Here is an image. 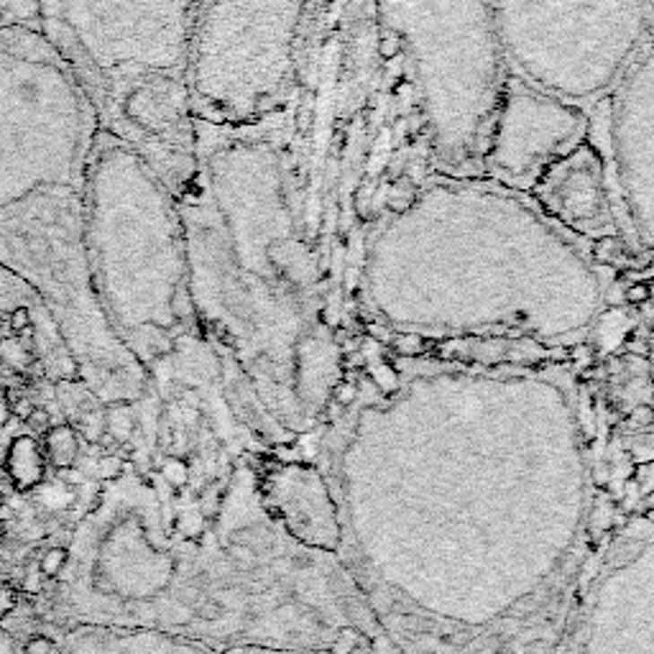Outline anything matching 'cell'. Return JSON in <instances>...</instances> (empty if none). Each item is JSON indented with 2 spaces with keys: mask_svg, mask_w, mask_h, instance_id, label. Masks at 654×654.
<instances>
[{
  "mask_svg": "<svg viewBox=\"0 0 654 654\" xmlns=\"http://www.w3.org/2000/svg\"><path fill=\"white\" fill-rule=\"evenodd\" d=\"M276 131L307 284L348 348L373 235L437 174L412 69L373 0H315Z\"/></svg>",
  "mask_w": 654,
  "mask_h": 654,
  "instance_id": "6da1fadb",
  "label": "cell"
},
{
  "mask_svg": "<svg viewBox=\"0 0 654 654\" xmlns=\"http://www.w3.org/2000/svg\"><path fill=\"white\" fill-rule=\"evenodd\" d=\"M598 269L521 192L435 174L373 235L358 319L404 345L511 343L560 351L604 318Z\"/></svg>",
  "mask_w": 654,
  "mask_h": 654,
  "instance_id": "7a4b0ae2",
  "label": "cell"
},
{
  "mask_svg": "<svg viewBox=\"0 0 654 654\" xmlns=\"http://www.w3.org/2000/svg\"><path fill=\"white\" fill-rule=\"evenodd\" d=\"M197 164L174 195L185 228L189 300L213 351L294 432L343 384L348 348L325 325L286 210L276 113L251 126L195 118Z\"/></svg>",
  "mask_w": 654,
  "mask_h": 654,
  "instance_id": "3957f363",
  "label": "cell"
},
{
  "mask_svg": "<svg viewBox=\"0 0 654 654\" xmlns=\"http://www.w3.org/2000/svg\"><path fill=\"white\" fill-rule=\"evenodd\" d=\"M100 118L39 29H0V266L39 294L83 384L144 397L149 371L102 315L84 256V189Z\"/></svg>",
  "mask_w": 654,
  "mask_h": 654,
  "instance_id": "277c9868",
  "label": "cell"
},
{
  "mask_svg": "<svg viewBox=\"0 0 654 654\" xmlns=\"http://www.w3.org/2000/svg\"><path fill=\"white\" fill-rule=\"evenodd\" d=\"M84 256L102 315L146 371L200 330L177 200L141 153L102 128L84 189Z\"/></svg>",
  "mask_w": 654,
  "mask_h": 654,
  "instance_id": "5b68a950",
  "label": "cell"
},
{
  "mask_svg": "<svg viewBox=\"0 0 654 654\" xmlns=\"http://www.w3.org/2000/svg\"><path fill=\"white\" fill-rule=\"evenodd\" d=\"M406 57L432 138L437 174L481 177L478 159L506 80L488 0H373Z\"/></svg>",
  "mask_w": 654,
  "mask_h": 654,
  "instance_id": "8992f818",
  "label": "cell"
},
{
  "mask_svg": "<svg viewBox=\"0 0 654 654\" xmlns=\"http://www.w3.org/2000/svg\"><path fill=\"white\" fill-rule=\"evenodd\" d=\"M506 72L590 110L652 41L654 0H488Z\"/></svg>",
  "mask_w": 654,
  "mask_h": 654,
  "instance_id": "52a82bcc",
  "label": "cell"
},
{
  "mask_svg": "<svg viewBox=\"0 0 654 654\" xmlns=\"http://www.w3.org/2000/svg\"><path fill=\"white\" fill-rule=\"evenodd\" d=\"M315 0H202L187 44L192 113L207 126H251L284 108Z\"/></svg>",
  "mask_w": 654,
  "mask_h": 654,
  "instance_id": "ba28073f",
  "label": "cell"
},
{
  "mask_svg": "<svg viewBox=\"0 0 654 654\" xmlns=\"http://www.w3.org/2000/svg\"><path fill=\"white\" fill-rule=\"evenodd\" d=\"M202 0H39V31L98 102L141 74L185 77Z\"/></svg>",
  "mask_w": 654,
  "mask_h": 654,
  "instance_id": "9c48e42d",
  "label": "cell"
},
{
  "mask_svg": "<svg viewBox=\"0 0 654 654\" xmlns=\"http://www.w3.org/2000/svg\"><path fill=\"white\" fill-rule=\"evenodd\" d=\"M588 134V110L545 95L506 72L484 134L481 177L514 192H529L539 174L586 144Z\"/></svg>",
  "mask_w": 654,
  "mask_h": 654,
  "instance_id": "30bf717a",
  "label": "cell"
},
{
  "mask_svg": "<svg viewBox=\"0 0 654 654\" xmlns=\"http://www.w3.org/2000/svg\"><path fill=\"white\" fill-rule=\"evenodd\" d=\"M100 128L128 144L177 195L197 164L195 113L185 77L141 74L98 102Z\"/></svg>",
  "mask_w": 654,
  "mask_h": 654,
  "instance_id": "8fae6325",
  "label": "cell"
},
{
  "mask_svg": "<svg viewBox=\"0 0 654 654\" xmlns=\"http://www.w3.org/2000/svg\"><path fill=\"white\" fill-rule=\"evenodd\" d=\"M608 138L606 164L634 246L647 258L654 222V59L647 41L606 98Z\"/></svg>",
  "mask_w": 654,
  "mask_h": 654,
  "instance_id": "7c38bea8",
  "label": "cell"
},
{
  "mask_svg": "<svg viewBox=\"0 0 654 654\" xmlns=\"http://www.w3.org/2000/svg\"><path fill=\"white\" fill-rule=\"evenodd\" d=\"M542 215L553 220L568 235L583 238H629L632 231L614 197L604 156L586 144L553 161L529 189ZM637 249V246H634Z\"/></svg>",
  "mask_w": 654,
  "mask_h": 654,
  "instance_id": "4fadbf2b",
  "label": "cell"
},
{
  "mask_svg": "<svg viewBox=\"0 0 654 654\" xmlns=\"http://www.w3.org/2000/svg\"><path fill=\"white\" fill-rule=\"evenodd\" d=\"M34 379L80 376L39 294L0 266V388Z\"/></svg>",
  "mask_w": 654,
  "mask_h": 654,
  "instance_id": "5bb4252c",
  "label": "cell"
},
{
  "mask_svg": "<svg viewBox=\"0 0 654 654\" xmlns=\"http://www.w3.org/2000/svg\"><path fill=\"white\" fill-rule=\"evenodd\" d=\"M5 473L16 491H31L44 481V453L34 437H16L5 453Z\"/></svg>",
  "mask_w": 654,
  "mask_h": 654,
  "instance_id": "9a60e30c",
  "label": "cell"
},
{
  "mask_svg": "<svg viewBox=\"0 0 654 654\" xmlns=\"http://www.w3.org/2000/svg\"><path fill=\"white\" fill-rule=\"evenodd\" d=\"M80 455V440L77 432L69 427V424H59V427H51L47 432V458L51 460V466L59 470H67L74 466Z\"/></svg>",
  "mask_w": 654,
  "mask_h": 654,
  "instance_id": "2e32d148",
  "label": "cell"
},
{
  "mask_svg": "<svg viewBox=\"0 0 654 654\" xmlns=\"http://www.w3.org/2000/svg\"><path fill=\"white\" fill-rule=\"evenodd\" d=\"M39 29V0H0V29Z\"/></svg>",
  "mask_w": 654,
  "mask_h": 654,
  "instance_id": "e0dca14e",
  "label": "cell"
},
{
  "mask_svg": "<svg viewBox=\"0 0 654 654\" xmlns=\"http://www.w3.org/2000/svg\"><path fill=\"white\" fill-rule=\"evenodd\" d=\"M65 565H67V550H65V547H51V550H47L44 557L39 560V571L44 575V580L57 578Z\"/></svg>",
  "mask_w": 654,
  "mask_h": 654,
  "instance_id": "ac0fdd59",
  "label": "cell"
},
{
  "mask_svg": "<svg viewBox=\"0 0 654 654\" xmlns=\"http://www.w3.org/2000/svg\"><path fill=\"white\" fill-rule=\"evenodd\" d=\"M123 473V460L118 455H102L100 463H98V475L102 481H113Z\"/></svg>",
  "mask_w": 654,
  "mask_h": 654,
  "instance_id": "d6986e66",
  "label": "cell"
},
{
  "mask_svg": "<svg viewBox=\"0 0 654 654\" xmlns=\"http://www.w3.org/2000/svg\"><path fill=\"white\" fill-rule=\"evenodd\" d=\"M358 641H361V634L358 632H353V629H345V632H340L337 639L333 641V647H330V652L333 654H351L355 647H358Z\"/></svg>",
  "mask_w": 654,
  "mask_h": 654,
  "instance_id": "ffe728a7",
  "label": "cell"
},
{
  "mask_svg": "<svg viewBox=\"0 0 654 654\" xmlns=\"http://www.w3.org/2000/svg\"><path fill=\"white\" fill-rule=\"evenodd\" d=\"M41 586H44V575L39 571V565H31L26 575H23V583H21V590L26 593V596H36V593H41Z\"/></svg>",
  "mask_w": 654,
  "mask_h": 654,
  "instance_id": "44dd1931",
  "label": "cell"
},
{
  "mask_svg": "<svg viewBox=\"0 0 654 654\" xmlns=\"http://www.w3.org/2000/svg\"><path fill=\"white\" fill-rule=\"evenodd\" d=\"M23 654H62V652H59V647H57L49 637H34L26 647H23Z\"/></svg>",
  "mask_w": 654,
  "mask_h": 654,
  "instance_id": "7402d4cb",
  "label": "cell"
},
{
  "mask_svg": "<svg viewBox=\"0 0 654 654\" xmlns=\"http://www.w3.org/2000/svg\"><path fill=\"white\" fill-rule=\"evenodd\" d=\"M18 606V590L11 586H0V621L5 619Z\"/></svg>",
  "mask_w": 654,
  "mask_h": 654,
  "instance_id": "603a6c76",
  "label": "cell"
},
{
  "mask_svg": "<svg viewBox=\"0 0 654 654\" xmlns=\"http://www.w3.org/2000/svg\"><path fill=\"white\" fill-rule=\"evenodd\" d=\"M26 424H29L34 432H39V435H47V432L51 430L49 414H47L44 409H31V414L26 417Z\"/></svg>",
  "mask_w": 654,
  "mask_h": 654,
  "instance_id": "cb8c5ba5",
  "label": "cell"
},
{
  "mask_svg": "<svg viewBox=\"0 0 654 654\" xmlns=\"http://www.w3.org/2000/svg\"><path fill=\"white\" fill-rule=\"evenodd\" d=\"M371 652L373 654H397V650H394V644L388 641V637H384V634H376V637H373V647H371Z\"/></svg>",
  "mask_w": 654,
  "mask_h": 654,
  "instance_id": "d4e9b609",
  "label": "cell"
},
{
  "mask_svg": "<svg viewBox=\"0 0 654 654\" xmlns=\"http://www.w3.org/2000/svg\"><path fill=\"white\" fill-rule=\"evenodd\" d=\"M0 654H13V637L3 626H0Z\"/></svg>",
  "mask_w": 654,
  "mask_h": 654,
  "instance_id": "484cf974",
  "label": "cell"
},
{
  "mask_svg": "<svg viewBox=\"0 0 654 654\" xmlns=\"http://www.w3.org/2000/svg\"><path fill=\"white\" fill-rule=\"evenodd\" d=\"M351 654H373V652H371L369 647H355V650H353Z\"/></svg>",
  "mask_w": 654,
  "mask_h": 654,
  "instance_id": "4316f807",
  "label": "cell"
},
{
  "mask_svg": "<svg viewBox=\"0 0 654 654\" xmlns=\"http://www.w3.org/2000/svg\"><path fill=\"white\" fill-rule=\"evenodd\" d=\"M3 539H5V524L0 521V545H3Z\"/></svg>",
  "mask_w": 654,
  "mask_h": 654,
  "instance_id": "83f0119b",
  "label": "cell"
},
{
  "mask_svg": "<svg viewBox=\"0 0 654 654\" xmlns=\"http://www.w3.org/2000/svg\"><path fill=\"white\" fill-rule=\"evenodd\" d=\"M3 503H5V499H3V491H0V509H3Z\"/></svg>",
  "mask_w": 654,
  "mask_h": 654,
  "instance_id": "f1b7e54d",
  "label": "cell"
}]
</instances>
